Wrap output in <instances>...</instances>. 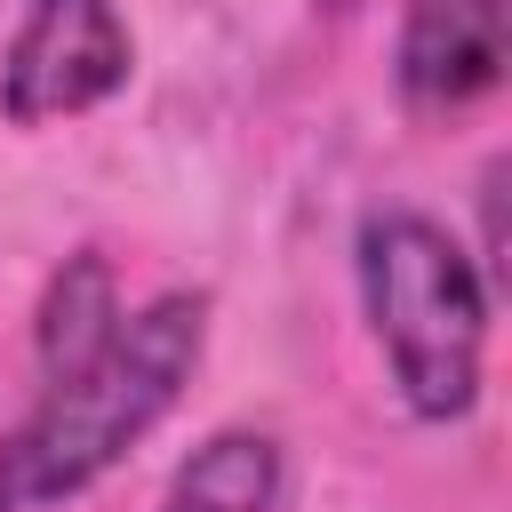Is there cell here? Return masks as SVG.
Here are the masks:
<instances>
[{
    "label": "cell",
    "mask_w": 512,
    "mask_h": 512,
    "mask_svg": "<svg viewBox=\"0 0 512 512\" xmlns=\"http://www.w3.org/2000/svg\"><path fill=\"white\" fill-rule=\"evenodd\" d=\"M512 32H504V0H408L400 8V96L416 112H464L504 80Z\"/></svg>",
    "instance_id": "277c9868"
},
{
    "label": "cell",
    "mask_w": 512,
    "mask_h": 512,
    "mask_svg": "<svg viewBox=\"0 0 512 512\" xmlns=\"http://www.w3.org/2000/svg\"><path fill=\"white\" fill-rule=\"evenodd\" d=\"M200 344H208V296L168 288L120 320L104 360H88L64 384H40L32 416L0 440V512H40L96 488L184 400Z\"/></svg>",
    "instance_id": "6da1fadb"
},
{
    "label": "cell",
    "mask_w": 512,
    "mask_h": 512,
    "mask_svg": "<svg viewBox=\"0 0 512 512\" xmlns=\"http://www.w3.org/2000/svg\"><path fill=\"white\" fill-rule=\"evenodd\" d=\"M272 496H280V448L264 432L232 424V432H208L176 464L160 512H272Z\"/></svg>",
    "instance_id": "8992f818"
},
{
    "label": "cell",
    "mask_w": 512,
    "mask_h": 512,
    "mask_svg": "<svg viewBox=\"0 0 512 512\" xmlns=\"http://www.w3.org/2000/svg\"><path fill=\"white\" fill-rule=\"evenodd\" d=\"M120 280H112V264L96 256V248H80V256H64V272L48 280V296H40V328H32V344H40V384H64V376H80L88 360H104V344L120 336Z\"/></svg>",
    "instance_id": "5b68a950"
},
{
    "label": "cell",
    "mask_w": 512,
    "mask_h": 512,
    "mask_svg": "<svg viewBox=\"0 0 512 512\" xmlns=\"http://www.w3.org/2000/svg\"><path fill=\"white\" fill-rule=\"evenodd\" d=\"M128 64H136V40L112 0H24L0 56V112L16 128L88 112L112 88H128Z\"/></svg>",
    "instance_id": "3957f363"
},
{
    "label": "cell",
    "mask_w": 512,
    "mask_h": 512,
    "mask_svg": "<svg viewBox=\"0 0 512 512\" xmlns=\"http://www.w3.org/2000/svg\"><path fill=\"white\" fill-rule=\"evenodd\" d=\"M360 304L392 360V384L408 416L456 424L480 400V352H488V280L464 256L448 224L424 208H376L360 224Z\"/></svg>",
    "instance_id": "7a4b0ae2"
}]
</instances>
